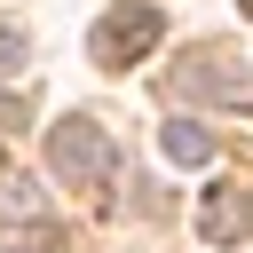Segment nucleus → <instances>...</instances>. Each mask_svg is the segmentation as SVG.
Returning <instances> with one entry per match:
<instances>
[{
	"instance_id": "f257e3e1",
	"label": "nucleus",
	"mask_w": 253,
	"mask_h": 253,
	"mask_svg": "<svg viewBox=\"0 0 253 253\" xmlns=\"http://www.w3.org/2000/svg\"><path fill=\"white\" fill-rule=\"evenodd\" d=\"M47 166H55L63 190H95L119 166V150H111V134L95 119H63V126H47Z\"/></svg>"
},
{
	"instance_id": "f03ea898",
	"label": "nucleus",
	"mask_w": 253,
	"mask_h": 253,
	"mask_svg": "<svg viewBox=\"0 0 253 253\" xmlns=\"http://www.w3.org/2000/svg\"><path fill=\"white\" fill-rule=\"evenodd\" d=\"M158 32H166V16H158L150 0H134V8H111V16L87 32V55H95L103 71H126V63H142V55L158 47Z\"/></svg>"
},
{
	"instance_id": "7ed1b4c3",
	"label": "nucleus",
	"mask_w": 253,
	"mask_h": 253,
	"mask_svg": "<svg viewBox=\"0 0 253 253\" xmlns=\"http://www.w3.org/2000/svg\"><path fill=\"white\" fill-rule=\"evenodd\" d=\"M198 237H206V245H237V237H253V190H245V182H213L206 206H198Z\"/></svg>"
},
{
	"instance_id": "20e7f679",
	"label": "nucleus",
	"mask_w": 253,
	"mask_h": 253,
	"mask_svg": "<svg viewBox=\"0 0 253 253\" xmlns=\"http://www.w3.org/2000/svg\"><path fill=\"white\" fill-rule=\"evenodd\" d=\"M182 95H229V103H253V71H182Z\"/></svg>"
},
{
	"instance_id": "39448f33",
	"label": "nucleus",
	"mask_w": 253,
	"mask_h": 253,
	"mask_svg": "<svg viewBox=\"0 0 253 253\" xmlns=\"http://www.w3.org/2000/svg\"><path fill=\"white\" fill-rule=\"evenodd\" d=\"M166 158L206 166V158H213V134H206V126H190V119H174V126H166Z\"/></svg>"
},
{
	"instance_id": "423d86ee",
	"label": "nucleus",
	"mask_w": 253,
	"mask_h": 253,
	"mask_svg": "<svg viewBox=\"0 0 253 253\" xmlns=\"http://www.w3.org/2000/svg\"><path fill=\"white\" fill-rule=\"evenodd\" d=\"M0 206H8L16 221H40V190H32V182H0Z\"/></svg>"
},
{
	"instance_id": "0eeeda50",
	"label": "nucleus",
	"mask_w": 253,
	"mask_h": 253,
	"mask_svg": "<svg viewBox=\"0 0 253 253\" xmlns=\"http://www.w3.org/2000/svg\"><path fill=\"white\" fill-rule=\"evenodd\" d=\"M237 8H245V16H253V0H237Z\"/></svg>"
},
{
	"instance_id": "6e6552de",
	"label": "nucleus",
	"mask_w": 253,
	"mask_h": 253,
	"mask_svg": "<svg viewBox=\"0 0 253 253\" xmlns=\"http://www.w3.org/2000/svg\"><path fill=\"white\" fill-rule=\"evenodd\" d=\"M0 253H8V245H0Z\"/></svg>"
}]
</instances>
